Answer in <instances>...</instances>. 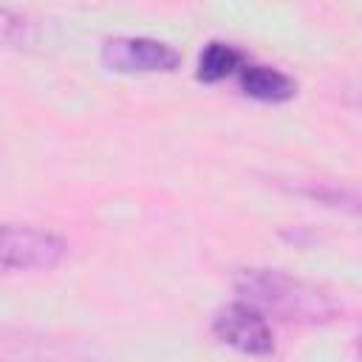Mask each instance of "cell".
Returning <instances> with one entry per match:
<instances>
[{
	"instance_id": "obj_2",
	"label": "cell",
	"mask_w": 362,
	"mask_h": 362,
	"mask_svg": "<svg viewBox=\"0 0 362 362\" xmlns=\"http://www.w3.org/2000/svg\"><path fill=\"white\" fill-rule=\"evenodd\" d=\"M65 255H68V243L48 229L6 223L0 232V266L6 274L48 272L59 266Z\"/></svg>"
},
{
	"instance_id": "obj_1",
	"label": "cell",
	"mask_w": 362,
	"mask_h": 362,
	"mask_svg": "<svg viewBox=\"0 0 362 362\" xmlns=\"http://www.w3.org/2000/svg\"><path fill=\"white\" fill-rule=\"evenodd\" d=\"M235 291L249 305L260 308L266 317L286 322H328L339 314L337 300L280 269H240L235 277Z\"/></svg>"
},
{
	"instance_id": "obj_4",
	"label": "cell",
	"mask_w": 362,
	"mask_h": 362,
	"mask_svg": "<svg viewBox=\"0 0 362 362\" xmlns=\"http://www.w3.org/2000/svg\"><path fill=\"white\" fill-rule=\"evenodd\" d=\"M212 331L223 345H229L240 354L263 356V354L274 351V334H272L266 314L260 308L249 305L246 300H238V303L221 308L212 320Z\"/></svg>"
},
{
	"instance_id": "obj_7",
	"label": "cell",
	"mask_w": 362,
	"mask_h": 362,
	"mask_svg": "<svg viewBox=\"0 0 362 362\" xmlns=\"http://www.w3.org/2000/svg\"><path fill=\"white\" fill-rule=\"evenodd\" d=\"M297 192L308 195L311 201H320L325 206H334V209H342V212H351V215L362 218V192L331 187V184H305V187H297Z\"/></svg>"
},
{
	"instance_id": "obj_5",
	"label": "cell",
	"mask_w": 362,
	"mask_h": 362,
	"mask_svg": "<svg viewBox=\"0 0 362 362\" xmlns=\"http://www.w3.org/2000/svg\"><path fill=\"white\" fill-rule=\"evenodd\" d=\"M240 88L246 96L260 102H286L294 96L297 85L291 76H286L277 68L269 65H246L240 68Z\"/></svg>"
},
{
	"instance_id": "obj_6",
	"label": "cell",
	"mask_w": 362,
	"mask_h": 362,
	"mask_svg": "<svg viewBox=\"0 0 362 362\" xmlns=\"http://www.w3.org/2000/svg\"><path fill=\"white\" fill-rule=\"evenodd\" d=\"M235 68H240V51L226 42H209L198 59V79L218 82V79L229 76Z\"/></svg>"
},
{
	"instance_id": "obj_9",
	"label": "cell",
	"mask_w": 362,
	"mask_h": 362,
	"mask_svg": "<svg viewBox=\"0 0 362 362\" xmlns=\"http://www.w3.org/2000/svg\"><path fill=\"white\" fill-rule=\"evenodd\" d=\"M356 351H359V356H362V337H359V342H356Z\"/></svg>"
},
{
	"instance_id": "obj_3",
	"label": "cell",
	"mask_w": 362,
	"mask_h": 362,
	"mask_svg": "<svg viewBox=\"0 0 362 362\" xmlns=\"http://www.w3.org/2000/svg\"><path fill=\"white\" fill-rule=\"evenodd\" d=\"M102 62L116 74H170L181 65V54L150 37H116L102 45Z\"/></svg>"
},
{
	"instance_id": "obj_8",
	"label": "cell",
	"mask_w": 362,
	"mask_h": 362,
	"mask_svg": "<svg viewBox=\"0 0 362 362\" xmlns=\"http://www.w3.org/2000/svg\"><path fill=\"white\" fill-rule=\"evenodd\" d=\"M354 96H356V102H359V105H362V85H359V88H356V90H354Z\"/></svg>"
}]
</instances>
